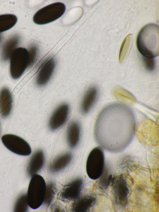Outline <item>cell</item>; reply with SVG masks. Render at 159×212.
Listing matches in <instances>:
<instances>
[{"instance_id": "obj_1", "label": "cell", "mask_w": 159, "mask_h": 212, "mask_svg": "<svg viewBox=\"0 0 159 212\" xmlns=\"http://www.w3.org/2000/svg\"><path fill=\"white\" fill-rule=\"evenodd\" d=\"M134 113L129 106L114 103L104 107L96 119L94 128L96 141L110 152L122 151L132 141L135 130Z\"/></svg>"}, {"instance_id": "obj_2", "label": "cell", "mask_w": 159, "mask_h": 212, "mask_svg": "<svg viewBox=\"0 0 159 212\" xmlns=\"http://www.w3.org/2000/svg\"><path fill=\"white\" fill-rule=\"evenodd\" d=\"M159 28L155 24H148L140 31L137 37L138 49L143 56L154 58L159 54Z\"/></svg>"}, {"instance_id": "obj_3", "label": "cell", "mask_w": 159, "mask_h": 212, "mask_svg": "<svg viewBox=\"0 0 159 212\" xmlns=\"http://www.w3.org/2000/svg\"><path fill=\"white\" fill-rule=\"evenodd\" d=\"M46 190V185L43 177L37 174L33 175L26 194L29 206L31 208L37 209L43 204Z\"/></svg>"}, {"instance_id": "obj_4", "label": "cell", "mask_w": 159, "mask_h": 212, "mask_svg": "<svg viewBox=\"0 0 159 212\" xmlns=\"http://www.w3.org/2000/svg\"><path fill=\"white\" fill-rule=\"evenodd\" d=\"M105 157L104 153L100 146L94 148L88 157L86 170L89 177L93 180L100 177L104 170Z\"/></svg>"}, {"instance_id": "obj_5", "label": "cell", "mask_w": 159, "mask_h": 212, "mask_svg": "<svg viewBox=\"0 0 159 212\" xmlns=\"http://www.w3.org/2000/svg\"><path fill=\"white\" fill-rule=\"evenodd\" d=\"M66 10L64 4L57 2L50 4L37 11L34 16V22L39 25L47 24L61 16Z\"/></svg>"}, {"instance_id": "obj_6", "label": "cell", "mask_w": 159, "mask_h": 212, "mask_svg": "<svg viewBox=\"0 0 159 212\" xmlns=\"http://www.w3.org/2000/svg\"><path fill=\"white\" fill-rule=\"evenodd\" d=\"M10 59L11 76L14 79H18L28 67V54L27 50L22 47L17 48Z\"/></svg>"}, {"instance_id": "obj_7", "label": "cell", "mask_w": 159, "mask_h": 212, "mask_svg": "<svg viewBox=\"0 0 159 212\" xmlns=\"http://www.w3.org/2000/svg\"><path fill=\"white\" fill-rule=\"evenodd\" d=\"M2 141L7 149L16 154L27 156L31 152L29 144L24 139L16 135L11 134L4 135L2 137Z\"/></svg>"}, {"instance_id": "obj_8", "label": "cell", "mask_w": 159, "mask_h": 212, "mask_svg": "<svg viewBox=\"0 0 159 212\" xmlns=\"http://www.w3.org/2000/svg\"><path fill=\"white\" fill-rule=\"evenodd\" d=\"M111 184L113 187L116 203L124 206L127 202L129 190L123 175L114 176Z\"/></svg>"}, {"instance_id": "obj_9", "label": "cell", "mask_w": 159, "mask_h": 212, "mask_svg": "<svg viewBox=\"0 0 159 212\" xmlns=\"http://www.w3.org/2000/svg\"><path fill=\"white\" fill-rule=\"evenodd\" d=\"M83 186L82 179H75L63 187L58 194L57 198L66 201L74 200L80 196Z\"/></svg>"}, {"instance_id": "obj_10", "label": "cell", "mask_w": 159, "mask_h": 212, "mask_svg": "<svg viewBox=\"0 0 159 212\" xmlns=\"http://www.w3.org/2000/svg\"><path fill=\"white\" fill-rule=\"evenodd\" d=\"M69 111V107L67 104L63 103L59 105L49 118L48 125L50 129L54 131L62 126L68 118Z\"/></svg>"}, {"instance_id": "obj_11", "label": "cell", "mask_w": 159, "mask_h": 212, "mask_svg": "<svg viewBox=\"0 0 159 212\" xmlns=\"http://www.w3.org/2000/svg\"><path fill=\"white\" fill-rule=\"evenodd\" d=\"M56 61L53 58L46 60L41 65L37 73L36 82L39 86L46 85L51 78L56 67Z\"/></svg>"}, {"instance_id": "obj_12", "label": "cell", "mask_w": 159, "mask_h": 212, "mask_svg": "<svg viewBox=\"0 0 159 212\" xmlns=\"http://www.w3.org/2000/svg\"><path fill=\"white\" fill-rule=\"evenodd\" d=\"M98 96V90L95 86L89 87L85 92L82 99L80 109L84 114L88 113L93 107Z\"/></svg>"}, {"instance_id": "obj_13", "label": "cell", "mask_w": 159, "mask_h": 212, "mask_svg": "<svg viewBox=\"0 0 159 212\" xmlns=\"http://www.w3.org/2000/svg\"><path fill=\"white\" fill-rule=\"evenodd\" d=\"M96 202V199L93 196L88 195L79 196L72 203L71 211L74 212L89 211L94 205Z\"/></svg>"}, {"instance_id": "obj_14", "label": "cell", "mask_w": 159, "mask_h": 212, "mask_svg": "<svg viewBox=\"0 0 159 212\" xmlns=\"http://www.w3.org/2000/svg\"><path fill=\"white\" fill-rule=\"evenodd\" d=\"M45 158L44 153L41 150L36 151L32 155L27 168L28 174L30 176L36 174L43 168Z\"/></svg>"}, {"instance_id": "obj_15", "label": "cell", "mask_w": 159, "mask_h": 212, "mask_svg": "<svg viewBox=\"0 0 159 212\" xmlns=\"http://www.w3.org/2000/svg\"><path fill=\"white\" fill-rule=\"evenodd\" d=\"M20 38L17 34L9 37L3 45L1 53L2 60L6 61L10 58L11 55L17 48L20 42Z\"/></svg>"}, {"instance_id": "obj_16", "label": "cell", "mask_w": 159, "mask_h": 212, "mask_svg": "<svg viewBox=\"0 0 159 212\" xmlns=\"http://www.w3.org/2000/svg\"><path fill=\"white\" fill-rule=\"evenodd\" d=\"M80 135V127L79 122L73 120L68 125L67 131V141L69 146L74 148L78 145Z\"/></svg>"}, {"instance_id": "obj_17", "label": "cell", "mask_w": 159, "mask_h": 212, "mask_svg": "<svg viewBox=\"0 0 159 212\" xmlns=\"http://www.w3.org/2000/svg\"><path fill=\"white\" fill-rule=\"evenodd\" d=\"M12 98L9 90L6 88L0 92V113L3 117L10 114L12 107Z\"/></svg>"}, {"instance_id": "obj_18", "label": "cell", "mask_w": 159, "mask_h": 212, "mask_svg": "<svg viewBox=\"0 0 159 212\" xmlns=\"http://www.w3.org/2000/svg\"><path fill=\"white\" fill-rule=\"evenodd\" d=\"M72 154L66 153L55 159L50 164L49 170L52 173H56L63 169L70 163L72 159Z\"/></svg>"}, {"instance_id": "obj_19", "label": "cell", "mask_w": 159, "mask_h": 212, "mask_svg": "<svg viewBox=\"0 0 159 212\" xmlns=\"http://www.w3.org/2000/svg\"><path fill=\"white\" fill-rule=\"evenodd\" d=\"M17 21V17L13 14L0 15V33L12 28L16 24Z\"/></svg>"}, {"instance_id": "obj_20", "label": "cell", "mask_w": 159, "mask_h": 212, "mask_svg": "<svg viewBox=\"0 0 159 212\" xmlns=\"http://www.w3.org/2000/svg\"><path fill=\"white\" fill-rule=\"evenodd\" d=\"M27 195L23 194L20 196L16 200L14 207V211L16 212H25L28 210Z\"/></svg>"}, {"instance_id": "obj_21", "label": "cell", "mask_w": 159, "mask_h": 212, "mask_svg": "<svg viewBox=\"0 0 159 212\" xmlns=\"http://www.w3.org/2000/svg\"><path fill=\"white\" fill-rule=\"evenodd\" d=\"M56 191L55 184L50 182L46 185V190L44 199L43 203L47 207L49 206L54 197Z\"/></svg>"}, {"instance_id": "obj_22", "label": "cell", "mask_w": 159, "mask_h": 212, "mask_svg": "<svg viewBox=\"0 0 159 212\" xmlns=\"http://www.w3.org/2000/svg\"><path fill=\"white\" fill-rule=\"evenodd\" d=\"M28 54V67L33 66L36 61L38 55L39 49L37 45L31 44L27 49Z\"/></svg>"}, {"instance_id": "obj_23", "label": "cell", "mask_w": 159, "mask_h": 212, "mask_svg": "<svg viewBox=\"0 0 159 212\" xmlns=\"http://www.w3.org/2000/svg\"><path fill=\"white\" fill-rule=\"evenodd\" d=\"M114 176L112 174H108L107 170L104 171V170L100 177L99 185L103 188H107L111 183Z\"/></svg>"}, {"instance_id": "obj_24", "label": "cell", "mask_w": 159, "mask_h": 212, "mask_svg": "<svg viewBox=\"0 0 159 212\" xmlns=\"http://www.w3.org/2000/svg\"><path fill=\"white\" fill-rule=\"evenodd\" d=\"M143 61L146 69L149 71H153L155 67V62L154 58L143 56Z\"/></svg>"}, {"instance_id": "obj_25", "label": "cell", "mask_w": 159, "mask_h": 212, "mask_svg": "<svg viewBox=\"0 0 159 212\" xmlns=\"http://www.w3.org/2000/svg\"><path fill=\"white\" fill-rule=\"evenodd\" d=\"M50 210L52 212L63 211V208L61 205L57 201H55L51 206Z\"/></svg>"}, {"instance_id": "obj_26", "label": "cell", "mask_w": 159, "mask_h": 212, "mask_svg": "<svg viewBox=\"0 0 159 212\" xmlns=\"http://www.w3.org/2000/svg\"><path fill=\"white\" fill-rule=\"evenodd\" d=\"M2 36H1V35H0V43L1 40V39H2Z\"/></svg>"}]
</instances>
